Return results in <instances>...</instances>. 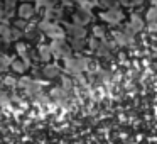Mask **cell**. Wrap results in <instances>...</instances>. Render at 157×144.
Here are the masks:
<instances>
[{
    "label": "cell",
    "instance_id": "obj_1",
    "mask_svg": "<svg viewBox=\"0 0 157 144\" xmlns=\"http://www.w3.org/2000/svg\"><path fill=\"white\" fill-rule=\"evenodd\" d=\"M51 49H52V54H54L56 58H63V59L71 58V53H73V48H71V44H69V41H66L64 38L63 39H52Z\"/></svg>",
    "mask_w": 157,
    "mask_h": 144
},
{
    "label": "cell",
    "instance_id": "obj_2",
    "mask_svg": "<svg viewBox=\"0 0 157 144\" xmlns=\"http://www.w3.org/2000/svg\"><path fill=\"white\" fill-rule=\"evenodd\" d=\"M41 29H42V32H44L46 36H49V38H52V39H63V38H66L64 27H63V26H59L58 22L42 21Z\"/></svg>",
    "mask_w": 157,
    "mask_h": 144
},
{
    "label": "cell",
    "instance_id": "obj_3",
    "mask_svg": "<svg viewBox=\"0 0 157 144\" xmlns=\"http://www.w3.org/2000/svg\"><path fill=\"white\" fill-rule=\"evenodd\" d=\"M91 12L88 10L86 7L83 5H76L73 7V15H71V22L73 24H78V26H86L91 22Z\"/></svg>",
    "mask_w": 157,
    "mask_h": 144
},
{
    "label": "cell",
    "instance_id": "obj_4",
    "mask_svg": "<svg viewBox=\"0 0 157 144\" xmlns=\"http://www.w3.org/2000/svg\"><path fill=\"white\" fill-rule=\"evenodd\" d=\"M15 14H17L19 19H24V21L29 22L36 17V14H37V5H36L34 2H21Z\"/></svg>",
    "mask_w": 157,
    "mask_h": 144
},
{
    "label": "cell",
    "instance_id": "obj_5",
    "mask_svg": "<svg viewBox=\"0 0 157 144\" xmlns=\"http://www.w3.org/2000/svg\"><path fill=\"white\" fill-rule=\"evenodd\" d=\"M100 19H101L105 24H120L123 21V12L120 9H106V10L100 12Z\"/></svg>",
    "mask_w": 157,
    "mask_h": 144
},
{
    "label": "cell",
    "instance_id": "obj_6",
    "mask_svg": "<svg viewBox=\"0 0 157 144\" xmlns=\"http://www.w3.org/2000/svg\"><path fill=\"white\" fill-rule=\"evenodd\" d=\"M64 31L68 39H83L86 38V32H88L85 26H78V24H73V22L64 24Z\"/></svg>",
    "mask_w": 157,
    "mask_h": 144
},
{
    "label": "cell",
    "instance_id": "obj_7",
    "mask_svg": "<svg viewBox=\"0 0 157 144\" xmlns=\"http://www.w3.org/2000/svg\"><path fill=\"white\" fill-rule=\"evenodd\" d=\"M88 66L86 59H79V58H68L66 59V65H64V70L68 73H73V75H78L79 71Z\"/></svg>",
    "mask_w": 157,
    "mask_h": 144
},
{
    "label": "cell",
    "instance_id": "obj_8",
    "mask_svg": "<svg viewBox=\"0 0 157 144\" xmlns=\"http://www.w3.org/2000/svg\"><path fill=\"white\" fill-rule=\"evenodd\" d=\"M19 4V0H2V19L7 21L9 17H12L14 12H17Z\"/></svg>",
    "mask_w": 157,
    "mask_h": 144
},
{
    "label": "cell",
    "instance_id": "obj_9",
    "mask_svg": "<svg viewBox=\"0 0 157 144\" xmlns=\"http://www.w3.org/2000/svg\"><path fill=\"white\" fill-rule=\"evenodd\" d=\"M39 73H41L42 78L54 80V78H58V76L61 75V70H59L56 65H49V63H46V65H42V66H41Z\"/></svg>",
    "mask_w": 157,
    "mask_h": 144
},
{
    "label": "cell",
    "instance_id": "obj_10",
    "mask_svg": "<svg viewBox=\"0 0 157 144\" xmlns=\"http://www.w3.org/2000/svg\"><path fill=\"white\" fill-rule=\"evenodd\" d=\"M29 63L31 61H27L24 58H14L12 59V65H10V71L15 73V75H24L29 70Z\"/></svg>",
    "mask_w": 157,
    "mask_h": 144
},
{
    "label": "cell",
    "instance_id": "obj_11",
    "mask_svg": "<svg viewBox=\"0 0 157 144\" xmlns=\"http://www.w3.org/2000/svg\"><path fill=\"white\" fill-rule=\"evenodd\" d=\"M24 39L29 42H39L42 39V29L41 26H29V29L25 31Z\"/></svg>",
    "mask_w": 157,
    "mask_h": 144
},
{
    "label": "cell",
    "instance_id": "obj_12",
    "mask_svg": "<svg viewBox=\"0 0 157 144\" xmlns=\"http://www.w3.org/2000/svg\"><path fill=\"white\" fill-rule=\"evenodd\" d=\"M125 27L128 29L130 32L137 34L139 31H142V29H144V19L140 17V15H137V14H135V15H132V17H130V22H127Z\"/></svg>",
    "mask_w": 157,
    "mask_h": 144
},
{
    "label": "cell",
    "instance_id": "obj_13",
    "mask_svg": "<svg viewBox=\"0 0 157 144\" xmlns=\"http://www.w3.org/2000/svg\"><path fill=\"white\" fill-rule=\"evenodd\" d=\"M113 38H115V41L118 42V44L125 46V44H130V42H132V39H133V32H130L127 27H123V31H117Z\"/></svg>",
    "mask_w": 157,
    "mask_h": 144
},
{
    "label": "cell",
    "instance_id": "obj_14",
    "mask_svg": "<svg viewBox=\"0 0 157 144\" xmlns=\"http://www.w3.org/2000/svg\"><path fill=\"white\" fill-rule=\"evenodd\" d=\"M52 54V49L51 46H39L37 48V58H39V63H49V59H51Z\"/></svg>",
    "mask_w": 157,
    "mask_h": 144
},
{
    "label": "cell",
    "instance_id": "obj_15",
    "mask_svg": "<svg viewBox=\"0 0 157 144\" xmlns=\"http://www.w3.org/2000/svg\"><path fill=\"white\" fill-rule=\"evenodd\" d=\"M91 32H93V38L103 39L106 36V24H95L91 27Z\"/></svg>",
    "mask_w": 157,
    "mask_h": 144
},
{
    "label": "cell",
    "instance_id": "obj_16",
    "mask_svg": "<svg viewBox=\"0 0 157 144\" xmlns=\"http://www.w3.org/2000/svg\"><path fill=\"white\" fill-rule=\"evenodd\" d=\"M100 4V7L101 9H118L120 7V0H96Z\"/></svg>",
    "mask_w": 157,
    "mask_h": 144
},
{
    "label": "cell",
    "instance_id": "obj_17",
    "mask_svg": "<svg viewBox=\"0 0 157 144\" xmlns=\"http://www.w3.org/2000/svg\"><path fill=\"white\" fill-rule=\"evenodd\" d=\"M61 0H41V7L44 10H51V9H59Z\"/></svg>",
    "mask_w": 157,
    "mask_h": 144
},
{
    "label": "cell",
    "instance_id": "obj_18",
    "mask_svg": "<svg viewBox=\"0 0 157 144\" xmlns=\"http://www.w3.org/2000/svg\"><path fill=\"white\" fill-rule=\"evenodd\" d=\"M69 44H71V48L75 49V51H81V49H85L86 46V38L83 39H68Z\"/></svg>",
    "mask_w": 157,
    "mask_h": 144
},
{
    "label": "cell",
    "instance_id": "obj_19",
    "mask_svg": "<svg viewBox=\"0 0 157 144\" xmlns=\"http://www.w3.org/2000/svg\"><path fill=\"white\" fill-rule=\"evenodd\" d=\"M144 0H120V7H125V9H133V7H139Z\"/></svg>",
    "mask_w": 157,
    "mask_h": 144
},
{
    "label": "cell",
    "instance_id": "obj_20",
    "mask_svg": "<svg viewBox=\"0 0 157 144\" xmlns=\"http://www.w3.org/2000/svg\"><path fill=\"white\" fill-rule=\"evenodd\" d=\"M145 19H147V22H155L157 21V7H150Z\"/></svg>",
    "mask_w": 157,
    "mask_h": 144
},
{
    "label": "cell",
    "instance_id": "obj_21",
    "mask_svg": "<svg viewBox=\"0 0 157 144\" xmlns=\"http://www.w3.org/2000/svg\"><path fill=\"white\" fill-rule=\"evenodd\" d=\"M79 2L81 0H61V4L64 7H76V5H79Z\"/></svg>",
    "mask_w": 157,
    "mask_h": 144
},
{
    "label": "cell",
    "instance_id": "obj_22",
    "mask_svg": "<svg viewBox=\"0 0 157 144\" xmlns=\"http://www.w3.org/2000/svg\"><path fill=\"white\" fill-rule=\"evenodd\" d=\"M19 2H32V0H19Z\"/></svg>",
    "mask_w": 157,
    "mask_h": 144
},
{
    "label": "cell",
    "instance_id": "obj_23",
    "mask_svg": "<svg viewBox=\"0 0 157 144\" xmlns=\"http://www.w3.org/2000/svg\"><path fill=\"white\" fill-rule=\"evenodd\" d=\"M83 2H95V0H83Z\"/></svg>",
    "mask_w": 157,
    "mask_h": 144
}]
</instances>
